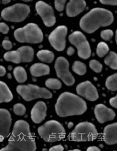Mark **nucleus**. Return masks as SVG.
I'll return each instance as SVG.
<instances>
[{
  "instance_id": "nucleus-1",
  "label": "nucleus",
  "mask_w": 117,
  "mask_h": 151,
  "mask_svg": "<svg viewBox=\"0 0 117 151\" xmlns=\"http://www.w3.org/2000/svg\"><path fill=\"white\" fill-rule=\"evenodd\" d=\"M37 145L28 122L19 120L14 123L8 145L0 151H35Z\"/></svg>"
},
{
  "instance_id": "nucleus-2",
  "label": "nucleus",
  "mask_w": 117,
  "mask_h": 151,
  "mask_svg": "<svg viewBox=\"0 0 117 151\" xmlns=\"http://www.w3.org/2000/svg\"><path fill=\"white\" fill-rule=\"evenodd\" d=\"M87 108V104L84 99L69 92L61 93L55 104L57 114L62 118L82 115Z\"/></svg>"
},
{
  "instance_id": "nucleus-3",
  "label": "nucleus",
  "mask_w": 117,
  "mask_h": 151,
  "mask_svg": "<svg viewBox=\"0 0 117 151\" xmlns=\"http://www.w3.org/2000/svg\"><path fill=\"white\" fill-rule=\"evenodd\" d=\"M114 17L112 12L101 8L91 9L80 21V26L84 32L91 34L102 27H106L113 23Z\"/></svg>"
},
{
  "instance_id": "nucleus-4",
  "label": "nucleus",
  "mask_w": 117,
  "mask_h": 151,
  "mask_svg": "<svg viewBox=\"0 0 117 151\" xmlns=\"http://www.w3.org/2000/svg\"><path fill=\"white\" fill-rule=\"evenodd\" d=\"M37 132L45 142L53 143L65 137L66 132L63 125L58 121L51 120L39 127Z\"/></svg>"
},
{
  "instance_id": "nucleus-5",
  "label": "nucleus",
  "mask_w": 117,
  "mask_h": 151,
  "mask_svg": "<svg viewBox=\"0 0 117 151\" xmlns=\"http://www.w3.org/2000/svg\"><path fill=\"white\" fill-rule=\"evenodd\" d=\"M17 41L20 43L39 44L44 39V35L40 28L35 23H29L24 27L17 29L14 32Z\"/></svg>"
},
{
  "instance_id": "nucleus-6",
  "label": "nucleus",
  "mask_w": 117,
  "mask_h": 151,
  "mask_svg": "<svg viewBox=\"0 0 117 151\" xmlns=\"http://www.w3.org/2000/svg\"><path fill=\"white\" fill-rule=\"evenodd\" d=\"M95 125L88 122H81L76 125L70 134V138L75 142L93 141L98 137Z\"/></svg>"
},
{
  "instance_id": "nucleus-7",
  "label": "nucleus",
  "mask_w": 117,
  "mask_h": 151,
  "mask_svg": "<svg viewBox=\"0 0 117 151\" xmlns=\"http://www.w3.org/2000/svg\"><path fill=\"white\" fill-rule=\"evenodd\" d=\"M16 90L23 99L28 102L37 99H50L52 97V93L48 89L35 85H19Z\"/></svg>"
},
{
  "instance_id": "nucleus-8",
  "label": "nucleus",
  "mask_w": 117,
  "mask_h": 151,
  "mask_svg": "<svg viewBox=\"0 0 117 151\" xmlns=\"http://www.w3.org/2000/svg\"><path fill=\"white\" fill-rule=\"evenodd\" d=\"M30 12V9L28 5L17 4L3 9L1 17L8 22H21L27 18Z\"/></svg>"
},
{
  "instance_id": "nucleus-9",
  "label": "nucleus",
  "mask_w": 117,
  "mask_h": 151,
  "mask_svg": "<svg viewBox=\"0 0 117 151\" xmlns=\"http://www.w3.org/2000/svg\"><path fill=\"white\" fill-rule=\"evenodd\" d=\"M69 40L71 44L77 47L78 55L80 58L87 60L91 56L90 46L83 33L79 31L73 32L69 36Z\"/></svg>"
},
{
  "instance_id": "nucleus-10",
  "label": "nucleus",
  "mask_w": 117,
  "mask_h": 151,
  "mask_svg": "<svg viewBox=\"0 0 117 151\" xmlns=\"http://www.w3.org/2000/svg\"><path fill=\"white\" fill-rule=\"evenodd\" d=\"M34 51L29 46H22L16 51L6 52L4 56V60L14 63L30 62L34 59Z\"/></svg>"
},
{
  "instance_id": "nucleus-11",
  "label": "nucleus",
  "mask_w": 117,
  "mask_h": 151,
  "mask_svg": "<svg viewBox=\"0 0 117 151\" xmlns=\"http://www.w3.org/2000/svg\"><path fill=\"white\" fill-rule=\"evenodd\" d=\"M69 63L67 60L63 57H59L57 58L55 63V69L57 77L68 86L75 83V78L69 71Z\"/></svg>"
},
{
  "instance_id": "nucleus-12",
  "label": "nucleus",
  "mask_w": 117,
  "mask_h": 151,
  "mask_svg": "<svg viewBox=\"0 0 117 151\" xmlns=\"http://www.w3.org/2000/svg\"><path fill=\"white\" fill-rule=\"evenodd\" d=\"M67 32L68 29L65 26L61 25L57 27L50 34L49 42L57 51H62L65 50L66 45L65 37Z\"/></svg>"
},
{
  "instance_id": "nucleus-13",
  "label": "nucleus",
  "mask_w": 117,
  "mask_h": 151,
  "mask_svg": "<svg viewBox=\"0 0 117 151\" xmlns=\"http://www.w3.org/2000/svg\"><path fill=\"white\" fill-rule=\"evenodd\" d=\"M35 8L37 13L40 16L46 27H50L55 25L56 20L51 6L44 1H39L37 2Z\"/></svg>"
},
{
  "instance_id": "nucleus-14",
  "label": "nucleus",
  "mask_w": 117,
  "mask_h": 151,
  "mask_svg": "<svg viewBox=\"0 0 117 151\" xmlns=\"http://www.w3.org/2000/svg\"><path fill=\"white\" fill-rule=\"evenodd\" d=\"M76 91L78 95L89 101H95L99 97L97 88L89 81L79 83L77 86Z\"/></svg>"
},
{
  "instance_id": "nucleus-15",
  "label": "nucleus",
  "mask_w": 117,
  "mask_h": 151,
  "mask_svg": "<svg viewBox=\"0 0 117 151\" xmlns=\"http://www.w3.org/2000/svg\"><path fill=\"white\" fill-rule=\"evenodd\" d=\"M94 114L98 123L103 124L113 120L116 117L115 111L103 104H98L94 109Z\"/></svg>"
},
{
  "instance_id": "nucleus-16",
  "label": "nucleus",
  "mask_w": 117,
  "mask_h": 151,
  "mask_svg": "<svg viewBox=\"0 0 117 151\" xmlns=\"http://www.w3.org/2000/svg\"><path fill=\"white\" fill-rule=\"evenodd\" d=\"M12 125L11 115L8 110L0 108V140L8 137Z\"/></svg>"
},
{
  "instance_id": "nucleus-17",
  "label": "nucleus",
  "mask_w": 117,
  "mask_h": 151,
  "mask_svg": "<svg viewBox=\"0 0 117 151\" xmlns=\"http://www.w3.org/2000/svg\"><path fill=\"white\" fill-rule=\"evenodd\" d=\"M47 108L43 101H39L32 108L31 118L35 124H39L44 120L47 115Z\"/></svg>"
},
{
  "instance_id": "nucleus-18",
  "label": "nucleus",
  "mask_w": 117,
  "mask_h": 151,
  "mask_svg": "<svg viewBox=\"0 0 117 151\" xmlns=\"http://www.w3.org/2000/svg\"><path fill=\"white\" fill-rule=\"evenodd\" d=\"M86 6L85 0H70L66 7L67 14L70 17L78 16L85 9Z\"/></svg>"
},
{
  "instance_id": "nucleus-19",
  "label": "nucleus",
  "mask_w": 117,
  "mask_h": 151,
  "mask_svg": "<svg viewBox=\"0 0 117 151\" xmlns=\"http://www.w3.org/2000/svg\"><path fill=\"white\" fill-rule=\"evenodd\" d=\"M103 140L108 145H113L117 143V123L107 125L103 130Z\"/></svg>"
},
{
  "instance_id": "nucleus-20",
  "label": "nucleus",
  "mask_w": 117,
  "mask_h": 151,
  "mask_svg": "<svg viewBox=\"0 0 117 151\" xmlns=\"http://www.w3.org/2000/svg\"><path fill=\"white\" fill-rule=\"evenodd\" d=\"M31 74L34 77H40L50 74V69L47 65L37 63L34 64L30 68Z\"/></svg>"
},
{
  "instance_id": "nucleus-21",
  "label": "nucleus",
  "mask_w": 117,
  "mask_h": 151,
  "mask_svg": "<svg viewBox=\"0 0 117 151\" xmlns=\"http://www.w3.org/2000/svg\"><path fill=\"white\" fill-rule=\"evenodd\" d=\"M13 99V95L7 84L0 81V104L9 102Z\"/></svg>"
},
{
  "instance_id": "nucleus-22",
  "label": "nucleus",
  "mask_w": 117,
  "mask_h": 151,
  "mask_svg": "<svg viewBox=\"0 0 117 151\" xmlns=\"http://www.w3.org/2000/svg\"><path fill=\"white\" fill-rule=\"evenodd\" d=\"M37 57L39 60L42 62L50 63H52L55 58V55L52 51L47 50H42L37 52Z\"/></svg>"
},
{
  "instance_id": "nucleus-23",
  "label": "nucleus",
  "mask_w": 117,
  "mask_h": 151,
  "mask_svg": "<svg viewBox=\"0 0 117 151\" xmlns=\"http://www.w3.org/2000/svg\"><path fill=\"white\" fill-rule=\"evenodd\" d=\"M13 75L19 83H24L27 80V74L24 68L21 66L17 67L13 70Z\"/></svg>"
},
{
  "instance_id": "nucleus-24",
  "label": "nucleus",
  "mask_w": 117,
  "mask_h": 151,
  "mask_svg": "<svg viewBox=\"0 0 117 151\" xmlns=\"http://www.w3.org/2000/svg\"><path fill=\"white\" fill-rule=\"evenodd\" d=\"M105 63L113 70H117V53L113 51L109 52L105 58Z\"/></svg>"
},
{
  "instance_id": "nucleus-25",
  "label": "nucleus",
  "mask_w": 117,
  "mask_h": 151,
  "mask_svg": "<svg viewBox=\"0 0 117 151\" xmlns=\"http://www.w3.org/2000/svg\"><path fill=\"white\" fill-rule=\"evenodd\" d=\"M72 69L73 72L79 76H84L87 72V68L85 64L79 60L74 62Z\"/></svg>"
},
{
  "instance_id": "nucleus-26",
  "label": "nucleus",
  "mask_w": 117,
  "mask_h": 151,
  "mask_svg": "<svg viewBox=\"0 0 117 151\" xmlns=\"http://www.w3.org/2000/svg\"><path fill=\"white\" fill-rule=\"evenodd\" d=\"M106 86L112 91L117 90V73L108 76L106 81Z\"/></svg>"
},
{
  "instance_id": "nucleus-27",
  "label": "nucleus",
  "mask_w": 117,
  "mask_h": 151,
  "mask_svg": "<svg viewBox=\"0 0 117 151\" xmlns=\"http://www.w3.org/2000/svg\"><path fill=\"white\" fill-rule=\"evenodd\" d=\"M46 86L52 90H59L62 88L60 80L55 78H49L45 81Z\"/></svg>"
},
{
  "instance_id": "nucleus-28",
  "label": "nucleus",
  "mask_w": 117,
  "mask_h": 151,
  "mask_svg": "<svg viewBox=\"0 0 117 151\" xmlns=\"http://www.w3.org/2000/svg\"><path fill=\"white\" fill-rule=\"evenodd\" d=\"M109 50L108 45L104 42H100L97 45L96 53L100 57H103L107 54Z\"/></svg>"
},
{
  "instance_id": "nucleus-29",
  "label": "nucleus",
  "mask_w": 117,
  "mask_h": 151,
  "mask_svg": "<svg viewBox=\"0 0 117 151\" xmlns=\"http://www.w3.org/2000/svg\"><path fill=\"white\" fill-rule=\"evenodd\" d=\"M89 67L93 71H94L96 73H101L103 68L102 64L101 63H100L98 60H91L90 61Z\"/></svg>"
},
{
  "instance_id": "nucleus-30",
  "label": "nucleus",
  "mask_w": 117,
  "mask_h": 151,
  "mask_svg": "<svg viewBox=\"0 0 117 151\" xmlns=\"http://www.w3.org/2000/svg\"><path fill=\"white\" fill-rule=\"evenodd\" d=\"M26 108L23 104H17L13 106V112L16 115H24L26 113Z\"/></svg>"
},
{
  "instance_id": "nucleus-31",
  "label": "nucleus",
  "mask_w": 117,
  "mask_h": 151,
  "mask_svg": "<svg viewBox=\"0 0 117 151\" xmlns=\"http://www.w3.org/2000/svg\"><path fill=\"white\" fill-rule=\"evenodd\" d=\"M101 36L103 40H106V41L110 40L113 37V31L110 29L104 30L101 32Z\"/></svg>"
},
{
  "instance_id": "nucleus-32",
  "label": "nucleus",
  "mask_w": 117,
  "mask_h": 151,
  "mask_svg": "<svg viewBox=\"0 0 117 151\" xmlns=\"http://www.w3.org/2000/svg\"><path fill=\"white\" fill-rule=\"evenodd\" d=\"M66 0H55V6L57 10L59 12L63 11L65 8Z\"/></svg>"
},
{
  "instance_id": "nucleus-33",
  "label": "nucleus",
  "mask_w": 117,
  "mask_h": 151,
  "mask_svg": "<svg viewBox=\"0 0 117 151\" xmlns=\"http://www.w3.org/2000/svg\"><path fill=\"white\" fill-rule=\"evenodd\" d=\"M9 30V27L7 24L3 22L0 23V32L4 34H7Z\"/></svg>"
},
{
  "instance_id": "nucleus-34",
  "label": "nucleus",
  "mask_w": 117,
  "mask_h": 151,
  "mask_svg": "<svg viewBox=\"0 0 117 151\" xmlns=\"http://www.w3.org/2000/svg\"><path fill=\"white\" fill-rule=\"evenodd\" d=\"M2 46L6 50H9L13 47L12 43L8 40H4L2 41Z\"/></svg>"
},
{
  "instance_id": "nucleus-35",
  "label": "nucleus",
  "mask_w": 117,
  "mask_h": 151,
  "mask_svg": "<svg viewBox=\"0 0 117 151\" xmlns=\"http://www.w3.org/2000/svg\"><path fill=\"white\" fill-rule=\"evenodd\" d=\"M102 4L112 6H116L117 4V0H100Z\"/></svg>"
},
{
  "instance_id": "nucleus-36",
  "label": "nucleus",
  "mask_w": 117,
  "mask_h": 151,
  "mask_svg": "<svg viewBox=\"0 0 117 151\" xmlns=\"http://www.w3.org/2000/svg\"><path fill=\"white\" fill-rule=\"evenodd\" d=\"M65 148L61 145H58L55 146L53 147H51L49 149L50 151H64Z\"/></svg>"
},
{
  "instance_id": "nucleus-37",
  "label": "nucleus",
  "mask_w": 117,
  "mask_h": 151,
  "mask_svg": "<svg viewBox=\"0 0 117 151\" xmlns=\"http://www.w3.org/2000/svg\"><path fill=\"white\" fill-rule=\"evenodd\" d=\"M117 96H116L109 99V104L113 107L115 108H117Z\"/></svg>"
},
{
  "instance_id": "nucleus-38",
  "label": "nucleus",
  "mask_w": 117,
  "mask_h": 151,
  "mask_svg": "<svg viewBox=\"0 0 117 151\" xmlns=\"http://www.w3.org/2000/svg\"><path fill=\"white\" fill-rule=\"evenodd\" d=\"M74 53H75V50H74V48L73 47H72V46H70V47L68 48L67 51V55L69 56H72L74 54Z\"/></svg>"
},
{
  "instance_id": "nucleus-39",
  "label": "nucleus",
  "mask_w": 117,
  "mask_h": 151,
  "mask_svg": "<svg viewBox=\"0 0 117 151\" xmlns=\"http://www.w3.org/2000/svg\"><path fill=\"white\" fill-rule=\"evenodd\" d=\"M6 73V68L4 66L0 65V76H4Z\"/></svg>"
},
{
  "instance_id": "nucleus-40",
  "label": "nucleus",
  "mask_w": 117,
  "mask_h": 151,
  "mask_svg": "<svg viewBox=\"0 0 117 151\" xmlns=\"http://www.w3.org/2000/svg\"><path fill=\"white\" fill-rule=\"evenodd\" d=\"M87 151H100L101 150L96 146H90L87 148Z\"/></svg>"
},
{
  "instance_id": "nucleus-41",
  "label": "nucleus",
  "mask_w": 117,
  "mask_h": 151,
  "mask_svg": "<svg viewBox=\"0 0 117 151\" xmlns=\"http://www.w3.org/2000/svg\"><path fill=\"white\" fill-rule=\"evenodd\" d=\"M3 4H7L11 2V0H1Z\"/></svg>"
},
{
  "instance_id": "nucleus-42",
  "label": "nucleus",
  "mask_w": 117,
  "mask_h": 151,
  "mask_svg": "<svg viewBox=\"0 0 117 151\" xmlns=\"http://www.w3.org/2000/svg\"><path fill=\"white\" fill-rule=\"evenodd\" d=\"M73 123L72 122H70V123H69L68 125V127L69 128H71V127H73Z\"/></svg>"
},
{
  "instance_id": "nucleus-43",
  "label": "nucleus",
  "mask_w": 117,
  "mask_h": 151,
  "mask_svg": "<svg viewBox=\"0 0 117 151\" xmlns=\"http://www.w3.org/2000/svg\"><path fill=\"white\" fill-rule=\"evenodd\" d=\"M70 151H80L79 149H74V150H69Z\"/></svg>"
},
{
  "instance_id": "nucleus-44",
  "label": "nucleus",
  "mask_w": 117,
  "mask_h": 151,
  "mask_svg": "<svg viewBox=\"0 0 117 151\" xmlns=\"http://www.w3.org/2000/svg\"><path fill=\"white\" fill-rule=\"evenodd\" d=\"M22 1H25V2H29V1H32V0H22Z\"/></svg>"
}]
</instances>
